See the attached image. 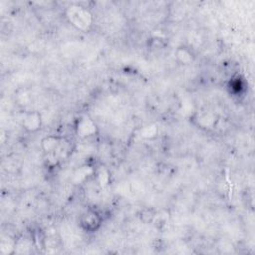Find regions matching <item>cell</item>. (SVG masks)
Here are the masks:
<instances>
[{
	"label": "cell",
	"instance_id": "1",
	"mask_svg": "<svg viewBox=\"0 0 255 255\" xmlns=\"http://www.w3.org/2000/svg\"><path fill=\"white\" fill-rule=\"evenodd\" d=\"M67 16L72 24L79 29L87 28L92 22V15L86 8L79 5H72L67 11Z\"/></svg>",
	"mask_w": 255,
	"mask_h": 255
},
{
	"label": "cell",
	"instance_id": "2",
	"mask_svg": "<svg viewBox=\"0 0 255 255\" xmlns=\"http://www.w3.org/2000/svg\"><path fill=\"white\" fill-rule=\"evenodd\" d=\"M81 222L85 229L89 231H94L101 224V219L96 211H88L87 214L84 215V217L82 218Z\"/></svg>",
	"mask_w": 255,
	"mask_h": 255
},
{
	"label": "cell",
	"instance_id": "3",
	"mask_svg": "<svg viewBox=\"0 0 255 255\" xmlns=\"http://www.w3.org/2000/svg\"><path fill=\"white\" fill-rule=\"evenodd\" d=\"M41 115L37 112H31L26 115L23 120V127L24 129L28 132H35L40 129L41 127Z\"/></svg>",
	"mask_w": 255,
	"mask_h": 255
},
{
	"label": "cell",
	"instance_id": "4",
	"mask_svg": "<svg viewBox=\"0 0 255 255\" xmlns=\"http://www.w3.org/2000/svg\"><path fill=\"white\" fill-rule=\"evenodd\" d=\"M96 132V126L94 125L93 121L90 119H82L79 122L78 126V134L81 137H89Z\"/></svg>",
	"mask_w": 255,
	"mask_h": 255
},
{
	"label": "cell",
	"instance_id": "5",
	"mask_svg": "<svg viewBox=\"0 0 255 255\" xmlns=\"http://www.w3.org/2000/svg\"><path fill=\"white\" fill-rule=\"evenodd\" d=\"M177 58L182 64H183V65H187V64H189L190 62H193L194 59L191 52L184 47H181L180 49H178Z\"/></svg>",
	"mask_w": 255,
	"mask_h": 255
}]
</instances>
